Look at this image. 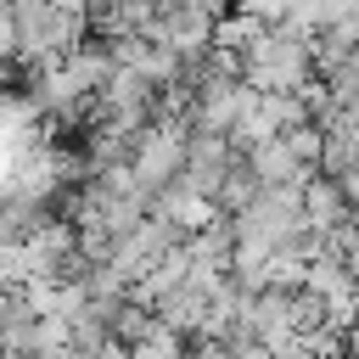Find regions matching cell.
<instances>
[{
	"label": "cell",
	"mask_w": 359,
	"mask_h": 359,
	"mask_svg": "<svg viewBox=\"0 0 359 359\" xmlns=\"http://www.w3.org/2000/svg\"><path fill=\"white\" fill-rule=\"evenodd\" d=\"M174 163H180V146H174L168 135H151V140L140 146V163H135V174H140V180H157V174H168Z\"/></svg>",
	"instance_id": "1"
}]
</instances>
